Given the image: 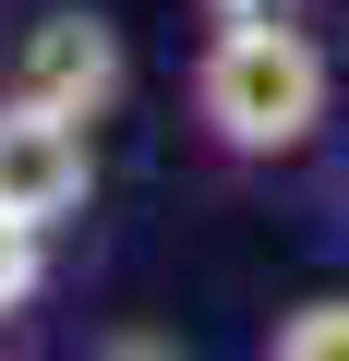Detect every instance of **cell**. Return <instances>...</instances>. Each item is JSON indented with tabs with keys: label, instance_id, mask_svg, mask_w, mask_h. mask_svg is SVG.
<instances>
[{
	"label": "cell",
	"instance_id": "obj_1",
	"mask_svg": "<svg viewBox=\"0 0 349 361\" xmlns=\"http://www.w3.org/2000/svg\"><path fill=\"white\" fill-rule=\"evenodd\" d=\"M325 97H337V73L289 13H229L193 61V121L217 157H301L325 133Z\"/></svg>",
	"mask_w": 349,
	"mask_h": 361
},
{
	"label": "cell",
	"instance_id": "obj_2",
	"mask_svg": "<svg viewBox=\"0 0 349 361\" xmlns=\"http://www.w3.org/2000/svg\"><path fill=\"white\" fill-rule=\"evenodd\" d=\"M133 85V49L109 13H85V0H61V13H37L13 37V73H0V97H25V109H61V121H109Z\"/></svg>",
	"mask_w": 349,
	"mask_h": 361
},
{
	"label": "cell",
	"instance_id": "obj_3",
	"mask_svg": "<svg viewBox=\"0 0 349 361\" xmlns=\"http://www.w3.org/2000/svg\"><path fill=\"white\" fill-rule=\"evenodd\" d=\"M0 205L37 217V229H73L97 205V121H61V109L0 97Z\"/></svg>",
	"mask_w": 349,
	"mask_h": 361
},
{
	"label": "cell",
	"instance_id": "obj_4",
	"mask_svg": "<svg viewBox=\"0 0 349 361\" xmlns=\"http://www.w3.org/2000/svg\"><path fill=\"white\" fill-rule=\"evenodd\" d=\"M265 361H349V289L289 301V313H277V337H265Z\"/></svg>",
	"mask_w": 349,
	"mask_h": 361
},
{
	"label": "cell",
	"instance_id": "obj_5",
	"mask_svg": "<svg viewBox=\"0 0 349 361\" xmlns=\"http://www.w3.org/2000/svg\"><path fill=\"white\" fill-rule=\"evenodd\" d=\"M37 289H49V229L0 205V325H13V313H25Z\"/></svg>",
	"mask_w": 349,
	"mask_h": 361
}]
</instances>
